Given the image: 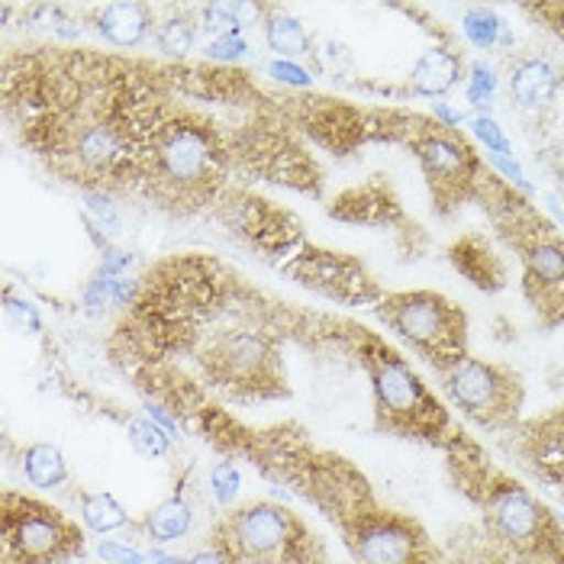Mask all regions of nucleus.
Wrapping results in <instances>:
<instances>
[{
    "label": "nucleus",
    "mask_w": 564,
    "mask_h": 564,
    "mask_svg": "<svg viewBox=\"0 0 564 564\" xmlns=\"http://www.w3.org/2000/svg\"><path fill=\"white\" fill-rule=\"evenodd\" d=\"M458 490L480 510V529L503 549L564 564V522L507 471H500L478 442L462 435L445 448Z\"/></svg>",
    "instance_id": "nucleus-1"
},
{
    "label": "nucleus",
    "mask_w": 564,
    "mask_h": 564,
    "mask_svg": "<svg viewBox=\"0 0 564 564\" xmlns=\"http://www.w3.org/2000/svg\"><path fill=\"white\" fill-rule=\"evenodd\" d=\"M361 365L371 381L378 430L438 445L442 452L462 438V426L452 410L435 397V391L420 378V371L378 336L361 339Z\"/></svg>",
    "instance_id": "nucleus-2"
},
{
    "label": "nucleus",
    "mask_w": 564,
    "mask_h": 564,
    "mask_svg": "<svg viewBox=\"0 0 564 564\" xmlns=\"http://www.w3.org/2000/svg\"><path fill=\"white\" fill-rule=\"evenodd\" d=\"M384 326L433 371L468 355V313L438 291H393L378 301Z\"/></svg>",
    "instance_id": "nucleus-3"
},
{
    "label": "nucleus",
    "mask_w": 564,
    "mask_h": 564,
    "mask_svg": "<svg viewBox=\"0 0 564 564\" xmlns=\"http://www.w3.org/2000/svg\"><path fill=\"white\" fill-rule=\"evenodd\" d=\"M435 378L445 403L471 426L487 433H513L520 426L525 384L510 365L465 355L435 371Z\"/></svg>",
    "instance_id": "nucleus-4"
},
{
    "label": "nucleus",
    "mask_w": 564,
    "mask_h": 564,
    "mask_svg": "<svg viewBox=\"0 0 564 564\" xmlns=\"http://www.w3.org/2000/svg\"><path fill=\"white\" fill-rule=\"evenodd\" d=\"M217 542L232 564H319L304 522L278 503H246L219 525Z\"/></svg>",
    "instance_id": "nucleus-5"
},
{
    "label": "nucleus",
    "mask_w": 564,
    "mask_h": 564,
    "mask_svg": "<svg viewBox=\"0 0 564 564\" xmlns=\"http://www.w3.org/2000/svg\"><path fill=\"white\" fill-rule=\"evenodd\" d=\"M406 145L420 162V172L430 184L435 210L442 217H452L465 204L478 200L480 181L490 169L462 132L442 127L435 117H426Z\"/></svg>",
    "instance_id": "nucleus-6"
},
{
    "label": "nucleus",
    "mask_w": 564,
    "mask_h": 564,
    "mask_svg": "<svg viewBox=\"0 0 564 564\" xmlns=\"http://www.w3.org/2000/svg\"><path fill=\"white\" fill-rule=\"evenodd\" d=\"M346 542L358 564H438L442 552L430 532L403 513L361 503L343 520Z\"/></svg>",
    "instance_id": "nucleus-7"
},
{
    "label": "nucleus",
    "mask_w": 564,
    "mask_h": 564,
    "mask_svg": "<svg viewBox=\"0 0 564 564\" xmlns=\"http://www.w3.org/2000/svg\"><path fill=\"white\" fill-rule=\"evenodd\" d=\"M3 549L13 564H58L82 549V529L40 500L7 494Z\"/></svg>",
    "instance_id": "nucleus-8"
},
{
    "label": "nucleus",
    "mask_w": 564,
    "mask_h": 564,
    "mask_svg": "<svg viewBox=\"0 0 564 564\" xmlns=\"http://www.w3.org/2000/svg\"><path fill=\"white\" fill-rule=\"evenodd\" d=\"M204 368L219 388L242 393H274L281 384L278 355L256 333H226L204 351Z\"/></svg>",
    "instance_id": "nucleus-9"
},
{
    "label": "nucleus",
    "mask_w": 564,
    "mask_h": 564,
    "mask_svg": "<svg viewBox=\"0 0 564 564\" xmlns=\"http://www.w3.org/2000/svg\"><path fill=\"white\" fill-rule=\"evenodd\" d=\"M152 162L155 177H162L177 191H194L217 177V142L200 123H172L155 135Z\"/></svg>",
    "instance_id": "nucleus-10"
},
{
    "label": "nucleus",
    "mask_w": 564,
    "mask_h": 564,
    "mask_svg": "<svg viewBox=\"0 0 564 564\" xmlns=\"http://www.w3.org/2000/svg\"><path fill=\"white\" fill-rule=\"evenodd\" d=\"M510 435L522 468L564 494V406L520 423Z\"/></svg>",
    "instance_id": "nucleus-11"
},
{
    "label": "nucleus",
    "mask_w": 564,
    "mask_h": 564,
    "mask_svg": "<svg viewBox=\"0 0 564 564\" xmlns=\"http://www.w3.org/2000/svg\"><path fill=\"white\" fill-rule=\"evenodd\" d=\"M558 90L562 72L542 55H525L507 75V94L522 113H545L549 107H555Z\"/></svg>",
    "instance_id": "nucleus-12"
},
{
    "label": "nucleus",
    "mask_w": 564,
    "mask_h": 564,
    "mask_svg": "<svg viewBox=\"0 0 564 564\" xmlns=\"http://www.w3.org/2000/svg\"><path fill=\"white\" fill-rule=\"evenodd\" d=\"M462 82H468V65L455 43H435L426 48L410 72V90L420 97H445Z\"/></svg>",
    "instance_id": "nucleus-13"
},
{
    "label": "nucleus",
    "mask_w": 564,
    "mask_h": 564,
    "mask_svg": "<svg viewBox=\"0 0 564 564\" xmlns=\"http://www.w3.org/2000/svg\"><path fill=\"white\" fill-rule=\"evenodd\" d=\"M448 259L455 264V271L462 278H468L478 291H503L507 288V264L503 259L494 252V246L487 242V236H462L452 249H448Z\"/></svg>",
    "instance_id": "nucleus-14"
},
{
    "label": "nucleus",
    "mask_w": 564,
    "mask_h": 564,
    "mask_svg": "<svg viewBox=\"0 0 564 564\" xmlns=\"http://www.w3.org/2000/svg\"><path fill=\"white\" fill-rule=\"evenodd\" d=\"M438 564H555L545 562V558H535V555H522L513 549H503L497 545L484 529H465L458 535V542L448 549V555L442 552V562Z\"/></svg>",
    "instance_id": "nucleus-15"
},
{
    "label": "nucleus",
    "mask_w": 564,
    "mask_h": 564,
    "mask_svg": "<svg viewBox=\"0 0 564 564\" xmlns=\"http://www.w3.org/2000/svg\"><path fill=\"white\" fill-rule=\"evenodd\" d=\"M149 10L142 3H110L97 13V33L110 45H139L149 33Z\"/></svg>",
    "instance_id": "nucleus-16"
},
{
    "label": "nucleus",
    "mask_w": 564,
    "mask_h": 564,
    "mask_svg": "<svg viewBox=\"0 0 564 564\" xmlns=\"http://www.w3.org/2000/svg\"><path fill=\"white\" fill-rule=\"evenodd\" d=\"M194 522V507L184 494H172L169 500H162L149 517H145V535L152 545H174L177 539H184L191 532Z\"/></svg>",
    "instance_id": "nucleus-17"
},
{
    "label": "nucleus",
    "mask_w": 564,
    "mask_h": 564,
    "mask_svg": "<svg viewBox=\"0 0 564 564\" xmlns=\"http://www.w3.org/2000/svg\"><path fill=\"white\" fill-rule=\"evenodd\" d=\"M23 475L40 490H58L62 484H68V465L55 445L36 442L23 448Z\"/></svg>",
    "instance_id": "nucleus-18"
},
{
    "label": "nucleus",
    "mask_w": 564,
    "mask_h": 564,
    "mask_svg": "<svg viewBox=\"0 0 564 564\" xmlns=\"http://www.w3.org/2000/svg\"><path fill=\"white\" fill-rule=\"evenodd\" d=\"M264 43L271 45L281 58H301L306 52H313L310 45V33H306V26L297 20V17H291V13H271L268 20H264Z\"/></svg>",
    "instance_id": "nucleus-19"
},
{
    "label": "nucleus",
    "mask_w": 564,
    "mask_h": 564,
    "mask_svg": "<svg viewBox=\"0 0 564 564\" xmlns=\"http://www.w3.org/2000/svg\"><path fill=\"white\" fill-rule=\"evenodd\" d=\"M82 520H85L90 532L107 535V532H117V529L130 525V513L110 494H85L82 497Z\"/></svg>",
    "instance_id": "nucleus-20"
},
{
    "label": "nucleus",
    "mask_w": 564,
    "mask_h": 564,
    "mask_svg": "<svg viewBox=\"0 0 564 564\" xmlns=\"http://www.w3.org/2000/svg\"><path fill=\"white\" fill-rule=\"evenodd\" d=\"M462 26H465L468 43L478 45V48H494V45L500 43L503 30H507V23H503L490 7H471V10L465 13Z\"/></svg>",
    "instance_id": "nucleus-21"
},
{
    "label": "nucleus",
    "mask_w": 564,
    "mask_h": 564,
    "mask_svg": "<svg viewBox=\"0 0 564 564\" xmlns=\"http://www.w3.org/2000/svg\"><path fill=\"white\" fill-rule=\"evenodd\" d=\"M259 13V7H246V3H210L204 7V26L214 36H229V33H242L249 26L246 17Z\"/></svg>",
    "instance_id": "nucleus-22"
},
{
    "label": "nucleus",
    "mask_w": 564,
    "mask_h": 564,
    "mask_svg": "<svg viewBox=\"0 0 564 564\" xmlns=\"http://www.w3.org/2000/svg\"><path fill=\"white\" fill-rule=\"evenodd\" d=\"M127 438L142 458H165L172 452V438L165 435V430H159L149 416L145 420H130Z\"/></svg>",
    "instance_id": "nucleus-23"
},
{
    "label": "nucleus",
    "mask_w": 564,
    "mask_h": 564,
    "mask_svg": "<svg viewBox=\"0 0 564 564\" xmlns=\"http://www.w3.org/2000/svg\"><path fill=\"white\" fill-rule=\"evenodd\" d=\"M159 48L165 52V55H174V58H184L191 48H194V40H197V30H194V23L191 20H184V17H172V20H165L162 26H159Z\"/></svg>",
    "instance_id": "nucleus-24"
},
{
    "label": "nucleus",
    "mask_w": 564,
    "mask_h": 564,
    "mask_svg": "<svg viewBox=\"0 0 564 564\" xmlns=\"http://www.w3.org/2000/svg\"><path fill=\"white\" fill-rule=\"evenodd\" d=\"M239 487H242V475L232 462H217L214 471H210V494L223 510H229L239 497Z\"/></svg>",
    "instance_id": "nucleus-25"
},
{
    "label": "nucleus",
    "mask_w": 564,
    "mask_h": 564,
    "mask_svg": "<svg viewBox=\"0 0 564 564\" xmlns=\"http://www.w3.org/2000/svg\"><path fill=\"white\" fill-rule=\"evenodd\" d=\"M87 210L94 214L97 226L107 229V232H120L123 229V217H120V207L107 197V194H87L85 197Z\"/></svg>",
    "instance_id": "nucleus-26"
},
{
    "label": "nucleus",
    "mask_w": 564,
    "mask_h": 564,
    "mask_svg": "<svg viewBox=\"0 0 564 564\" xmlns=\"http://www.w3.org/2000/svg\"><path fill=\"white\" fill-rule=\"evenodd\" d=\"M471 130H475V135L487 145V152H494V155H500V159H510L513 145H510V139L503 135V130H500L490 117H475Z\"/></svg>",
    "instance_id": "nucleus-27"
},
{
    "label": "nucleus",
    "mask_w": 564,
    "mask_h": 564,
    "mask_svg": "<svg viewBox=\"0 0 564 564\" xmlns=\"http://www.w3.org/2000/svg\"><path fill=\"white\" fill-rule=\"evenodd\" d=\"M207 55L217 62H239L249 55V43L242 40V33H229V36H214L207 45Z\"/></svg>",
    "instance_id": "nucleus-28"
},
{
    "label": "nucleus",
    "mask_w": 564,
    "mask_h": 564,
    "mask_svg": "<svg viewBox=\"0 0 564 564\" xmlns=\"http://www.w3.org/2000/svg\"><path fill=\"white\" fill-rule=\"evenodd\" d=\"M97 558L107 564H145L149 558L139 552V549H132L127 542H117V539H107V542H100L97 545Z\"/></svg>",
    "instance_id": "nucleus-29"
},
{
    "label": "nucleus",
    "mask_w": 564,
    "mask_h": 564,
    "mask_svg": "<svg viewBox=\"0 0 564 564\" xmlns=\"http://www.w3.org/2000/svg\"><path fill=\"white\" fill-rule=\"evenodd\" d=\"M268 72L278 78V82H284V85H294V87H306L313 78H310V72L301 68L297 62H291V58H274L271 65H268Z\"/></svg>",
    "instance_id": "nucleus-30"
},
{
    "label": "nucleus",
    "mask_w": 564,
    "mask_h": 564,
    "mask_svg": "<svg viewBox=\"0 0 564 564\" xmlns=\"http://www.w3.org/2000/svg\"><path fill=\"white\" fill-rule=\"evenodd\" d=\"M113 281H117V278H110V274L97 271V274H94V281L87 284L85 304L94 306V310H97V306L113 304Z\"/></svg>",
    "instance_id": "nucleus-31"
},
{
    "label": "nucleus",
    "mask_w": 564,
    "mask_h": 564,
    "mask_svg": "<svg viewBox=\"0 0 564 564\" xmlns=\"http://www.w3.org/2000/svg\"><path fill=\"white\" fill-rule=\"evenodd\" d=\"M7 310H10V316L20 323V329H23V333H40V329H43V323H40V313L33 310V304L7 297Z\"/></svg>",
    "instance_id": "nucleus-32"
},
{
    "label": "nucleus",
    "mask_w": 564,
    "mask_h": 564,
    "mask_svg": "<svg viewBox=\"0 0 564 564\" xmlns=\"http://www.w3.org/2000/svg\"><path fill=\"white\" fill-rule=\"evenodd\" d=\"M525 13L542 17L545 26L564 43V3H542V7H525Z\"/></svg>",
    "instance_id": "nucleus-33"
},
{
    "label": "nucleus",
    "mask_w": 564,
    "mask_h": 564,
    "mask_svg": "<svg viewBox=\"0 0 564 564\" xmlns=\"http://www.w3.org/2000/svg\"><path fill=\"white\" fill-rule=\"evenodd\" d=\"M316 55H319V62H323V68H339V65H348L351 62V55H348V48L343 43H336V40H326L323 48H316Z\"/></svg>",
    "instance_id": "nucleus-34"
},
{
    "label": "nucleus",
    "mask_w": 564,
    "mask_h": 564,
    "mask_svg": "<svg viewBox=\"0 0 564 564\" xmlns=\"http://www.w3.org/2000/svg\"><path fill=\"white\" fill-rule=\"evenodd\" d=\"M132 256L130 252H120V249H110L104 261H100V271L104 274H110V278H123V271L130 268Z\"/></svg>",
    "instance_id": "nucleus-35"
},
{
    "label": "nucleus",
    "mask_w": 564,
    "mask_h": 564,
    "mask_svg": "<svg viewBox=\"0 0 564 564\" xmlns=\"http://www.w3.org/2000/svg\"><path fill=\"white\" fill-rule=\"evenodd\" d=\"M145 410H149V420H152L159 430H165V435H169L172 442L174 438H181V430H177V423H174L172 416H169V410H165V406H159V403H149Z\"/></svg>",
    "instance_id": "nucleus-36"
},
{
    "label": "nucleus",
    "mask_w": 564,
    "mask_h": 564,
    "mask_svg": "<svg viewBox=\"0 0 564 564\" xmlns=\"http://www.w3.org/2000/svg\"><path fill=\"white\" fill-rule=\"evenodd\" d=\"M135 294H139L135 281H130V278H117L113 281V304L117 306H130L135 301Z\"/></svg>",
    "instance_id": "nucleus-37"
},
{
    "label": "nucleus",
    "mask_w": 564,
    "mask_h": 564,
    "mask_svg": "<svg viewBox=\"0 0 564 564\" xmlns=\"http://www.w3.org/2000/svg\"><path fill=\"white\" fill-rule=\"evenodd\" d=\"M149 562L152 564H191V558H181V555H165V552H162V545H155V549L149 552Z\"/></svg>",
    "instance_id": "nucleus-38"
},
{
    "label": "nucleus",
    "mask_w": 564,
    "mask_h": 564,
    "mask_svg": "<svg viewBox=\"0 0 564 564\" xmlns=\"http://www.w3.org/2000/svg\"><path fill=\"white\" fill-rule=\"evenodd\" d=\"M558 149H562V155H564V132H562V139H558Z\"/></svg>",
    "instance_id": "nucleus-39"
}]
</instances>
